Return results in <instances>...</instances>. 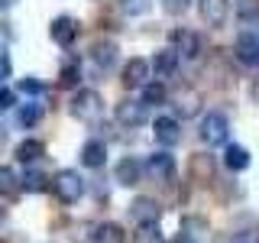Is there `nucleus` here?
Segmentation results:
<instances>
[{
	"label": "nucleus",
	"instance_id": "f257e3e1",
	"mask_svg": "<svg viewBox=\"0 0 259 243\" xmlns=\"http://www.w3.org/2000/svg\"><path fill=\"white\" fill-rule=\"evenodd\" d=\"M52 191L62 205H75L81 194H84V178H81L75 169H62V172H55V178H52Z\"/></svg>",
	"mask_w": 259,
	"mask_h": 243
},
{
	"label": "nucleus",
	"instance_id": "f03ea898",
	"mask_svg": "<svg viewBox=\"0 0 259 243\" xmlns=\"http://www.w3.org/2000/svg\"><path fill=\"white\" fill-rule=\"evenodd\" d=\"M68 110H71L75 120H94V117H101V110H104V97L97 94L94 88H84V91H78L71 97Z\"/></svg>",
	"mask_w": 259,
	"mask_h": 243
},
{
	"label": "nucleus",
	"instance_id": "7ed1b4c3",
	"mask_svg": "<svg viewBox=\"0 0 259 243\" xmlns=\"http://www.w3.org/2000/svg\"><path fill=\"white\" fill-rule=\"evenodd\" d=\"M227 133H230V124H227L224 113H204V120H201V127H198V136L207 146H224Z\"/></svg>",
	"mask_w": 259,
	"mask_h": 243
},
{
	"label": "nucleus",
	"instance_id": "20e7f679",
	"mask_svg": "<svg viewBox=\"0 0 259 243\" xmlns=\"http://www.w3.org/2000/svg\"><path fill=\"white\" fill-rule=\"evenodd\" d=\"M143 169H146V175H152L156 182H172L175 178V156L172 152H152Z\"/></svg>",
	"mask_w": 259,
	"mask_h": 243
},
{
	"label": "nucleus",
	"instance_id": "39448f33",
	"mask_svg": "<svg viewBox=\"0 0 259 243\" xmlns=\"http://www.w3.org/2000/svg\"><path fill=\"white\" fill-rule=\"evenodd\" d=\"M149 68L152 65L146 62V59H130L126 65H123V71H120V81H123V88L126 91H136V88H143L146 85V78H149Z\"/></svg>",
	"mask_w": 259,
	"mask_h": 243
},
{
	"label": "nucleus",
	"instance_id": "423d86ee",
	"mask_svg": "<svg viewBox=\"0 0 259 243\" xmlns=\"http://www.w3.org/2000/svg\"><path fill=\"white\" fill-rule=\"evenodd\" d=\"M143 178V162L133 159V156H123L117 162V169H113V182L123 185V188H133V185H140Z\"/></svg>",
	"mask_w": 259,
	"mask_h": 243
},
{
	"label": "nucleus",
	"instance_id": "0eeeda50",
	"mask_svg": "<svg viewBox=\"0 0 259 243\" xmlns=\"http://www.w3.org/2000/svg\"><path fill=\"white\" fill-rule=\"evenodd\" d=\"M146 104L143 101H133V97H123V101L117 104V120L123 127H143L146 124Z\"/></svg>",
	"mask_w": 259,
	"mask_h": 243
},
{
	"label": "nucleus",
	"instance_id": "6e6552de",
	"mask_svg": "<svg viewBox=\"0 0 259 243\" xmlns=\"http://www.w3.org/2000/svg\"><path fill=\"white\" fill-rule=\"evenodd\" d=\"M49 36H52V43H59V46L68 49L78 39V20H75V16H55L52 26H49Z\"/></svg>",
	"mask_w": 259,
	"mask_h": 243
},
{
	"label": "nucleus",
	"instance_id": "1a4fd4ad",
	"mask_svg": "<svg viewBox=\"0 0 259 243\" xmlns=\"http://www.w3.org/2000/svg\"><path fill=\"white\" fill-rule=\"evenodd\" d=\"M152 136H156V143L162 146H175L182 140V127H178V117H156L152 120Z\"/></svg>",
	"mask_w": 259,
	"mask_h": 243
},
{
	"label": "nucleus",
	"instance_id": "9d476101",
	"mask_svg": "<svg viewBox=\"0 0 259 243\" xmlns=\"http://www.w3.org/2000/svg\"><path fill=\"white\" fill-rule=\"evenodd\" d=\"M233 52H237V59L246 65V68H256L259 65V36L256 32H240Z\"/></svg>",
	"mask_w": 259,
	"mask_h": 243
},
{
	"label": "nucleus",
	"instance_id": "9b49d317",
	"mask_svg": "<svg viewBox=\"0 0 259 243\" xmlns=\"http://www.w3.org/2000/svg\"><path fill=\"white\" fill-rule=\"evenodd\" d=\"M198 13L210 29H221L230 10H227V0H198Z\"/></svg>",
	"mask_w": 259,
	"mask_h": 243
},
{
	"label": "nucleus",
	"instance_id": "f8f14e48",
	"mask_svg": "<svg viewBox=\"0 0 259 243\" xmlns=\"http://www.w3.org/2000/svg\"><path fill=\"white\" fill-rule=\"evenodd\" d=\"M172 49L178 55H185V59H198L201 55V39L194 29H175L172 36Z\"/></svg>",
	"mask_w": 259,
	"mask_h": 243
},
{
	"label": "nucleus",
	"instance_id": "ddd939ff",
	"mask_svg": "<svg viewBox=\"0 0 259 243\" xmlns=\"http://www.w3.org/2000/svg\"><path fill=\"white\" fill-rule=\"evenodd\" d=\"M162 214L159 201L156 198H136L133 205H130V217H133L136 224H156Z\"/></svg>",
	"mask_w": 259,
	"mask_h": 243
},
{
	"label": "nucleus",
	"instance_id": "4468645a",
	"mask_svg": "<svg viewBox=\"0 0 259 243\" xmlns=\"http://www.w3.org/2000/svg\"><path fill=\"white\" fill-rule=\"evenodd\" d=\"M191 178L201 182V185L214 182V156H207V152H194V156H191Z\"/></svg>",
	"mask_w": 259,
	"mask_h": 243
},
{
	"label": "nucleus",
	"instance_id": "2eb2a0df",
	"mask_svg": "<svg viewBox=\"0 0 259 243\" xmlns=\"http://www.w3.org/2000/svg\"><path fill=\"white\" fill-rule=\"evenodd\" d=\"M81 162L88 169H104V162H107V146H104V140H88L81 146Z\"/></svg>",
	"mask_w": 259,
	"mask_h": 243
},
{
	"label": "nucleus",
	"instance_id": "dca6fc26",
	"mask_svg": "<svg viewBox=\"0 0 259 243\" xmlns=\"http://www.w3.org/2000/svg\"><path fill=\"white\" fill-rule=\"evenodd\" d=\"M91 62L97 68H110L113 62H117V43H110V39H101V43L91 46Z\"/></svg>",
	"mask_w": 259,
	"mask_h": 243
},
{
	"label": "nucleus",
	"instance_id": "f3484780",
	"mask_svg": "<svg viewBox=\"0 0 259 243\" xmlns=\"http://www.w3.org/2000/svg\"><path fill=\"white\" fill-rule=\"evenodd\" d=\"M42 156H46L42 140H23L20 146H16V159H20L23 166H32V162H39Z\"/></svg>",
	"mask_w": 259,
	"mask_h": 243
},
{
	"label": "nucleus",
	"instance_id": "a211bd4d",
	"mask_svg": "<svg viewBox=\"0 0 259 243\" xmlns=\"http://www.w3.org/2000/svg\"><path fill=\"white\" fill-rule=\"evenodd\" d=\"M224 166L230 169V172H243V169L249 166V152L243 149V146H237V143H230L224 149Z\"/></svg>",
	"mask_w": 259,
	"mask_h": 243
},
{
	"label": "nucleus",
	"instance_id": "6ab92c4d",
	"mask_svg": "<svg viewBox=\"0 0 259 243\" xmlns=\"http://www.w3.org/2000/svg\"><path fill=\"white\" fill-rule=\"evenodd\" d=\"M94 243H126V233H123V227H120V224L104 221L94 230Z\"/></svg>",
	"mask_w": 259,
	"mask_h": 243
},
{
	"label": "nucleus",
	"instance_id": "aec40b11",
	"mask_svg": "<svg viewBox=\"0 0 259 243\" xmlns=\"http://www.w3.org/2000/svg\"><path fill=\"white\" fill-rule=\"evenodd\" d=\"M152 68H156L162 78L175 75V68H178V52H175V49H162V52H156V59H152Z\"/></svg>",
	"mask_w": 259,
	"mask_h": 243
},
{
	"label": "nucleus",
	"instance_id": "412c9836",
	"mask_svg": "<svg viewBox=\"0 0 259 243\" xmlns=\"http://www.w3.org/2000/svg\"><path fill=\"white\" fill-rule=\"evenodd\" d=\"M20 188L23 191H32V194H39V191H46L49 188V178H46V172H39V169H26L23 172V178H20Z\"/></svg>",
	"mask_w": 259,
	"mask_h": 243
},
{
	"label": "nucleus",
	"instance_id": "4be33fe9",
	"mask_svg": "<svg viewBox=\"0 0 259 243\" xmlns=\"http://www.w3.org/2000/svg\"><path fill=\"white\" fill-rule=\"evenodd\" d=\"M175 107H178V117H191V113H198V107H201V97L185 88V91L175 94Z\"/></svg>",
	"mask_w": 259,
	"mask_h": 243
},
{
	"label": "nucleus",
	"instance_id": "5701e85b",
	"mask_svg": "<svg viewBox=\"0 0 259 243\" xmlns=\"http://www.w3.org/2000/svg\"><path fill=\"white\" fill-rule=\"evenodd\" d=\"M16 120H20V127L23 130H32L42 120V104H36V101H29V104H20V113H16Z\"/></svg>",
	"mask_w": 259,
	"mask_h": 243
},
{
	"label": "nucleus",
	"instance_id": "b1692460",
	"mask_svg": "<svg viewBox=\"0 0 259 243\" xmlns=\"http://www.w3.org/2000/svg\"><path fill=\"white\" fill-rule=\"evenodd\" d=\"M165 85L162 81H146L143 85V104L146 107H156V104H165Z\"/></svg>",
	"mask_w": 259,
	"mask_h": 243
},
{
	"label": "nucleus",
	"instance_id": "393cba45",
	"mask_svg": "<svg viewBox=\"0 0 259 243\" xmlns=\"http://www.w3.org/2000/svg\"><path fill=\"white\" fill-rule=\"evenodd\" d=\"M16 191H20V175H16L10 166H0V194H4V198H13Z\"/></svg>",
	"mask_w": 259,
	"mask_h": 243
},
{
	"label": "nucleus",
	"instance_id": "a878e982",
	"mask_svg": "<svg viewBox=\"0 0 259 243\" xmlns=\"http://www.w3.org/2000/svg\"><path fill=\"white\" fill-rule=\"evenodd\" d=\"M237 16H240L243 26H256V23H259V0H240Z\"/></svg>",
	"mask_w": 259,
	"mask_h": 243
},
{
	"label": "nucleus",
	"instance_id": "bb28decb",
	"mask_svg": "<svg viewBox=\"0 0 259 243\" xmlns=\"http://www.w3.org/2000/svg\"><path fill=\"white\" fill-rule=\"evenodd\" d=\"M78 81H81V71H78V62L71 59V62L62 68V75H59V85H62V88H75Z\"/></svg>",
	"mask_w": 259,
	"mask_h": 243
},
{
	"label": "nucleus",
	"instance_id": "cd10ccee",
	"mask_svg": "<svg viewBox=\"0 0 259 243\" xmlns=\"http://www.w3.org/2000/svg\"><path fill=\"white\" fill-rule=\"evenodd\" d=\"M136 243H165L159 233L156 224H140V233H136Z\"/></svg>",
	"mask_w": 259,
	"mask_h": 243
},
{
	"label": "nucleus",
	"instance_id": "c85d7f7f",
	"mask_svg": "<svg viewBox=\"0 0 259 243\" xmlns=\"http://www.w3.org/2000/svg\"><path fill=\"white\" fill-rule=\"evenodd\" d=\"M152 0H120V10H123L126 16H143L146 10H149Z\"/></svg>",
	"mask_w": 259,
	"mask_h": 243
},
{
	"label": "nucleus",
	"instance_id": "c756f323",
	"mask_svg": "<svg viewBox=\"0 0 259 243\" xmlns=\"http://www.w3.org/2000/svg\"><path fill=\"white\" fill-rule=\"evenodd\" d=\"M16 91H23V94H29V97H39V94H42L46 91V85H42V81H39V78H23L20 81V85H16Z\"/></svg>",
	"mask_w": 259,
	"mask_h": 243
},
{
	"label": "nucleus",
	"instance_id": "7c9ffc66",
	"mask_svg": "<svg viewBox=\"0 0 259 243\" xmlns=\"http://www.w3.org/2000/svg\"><path fill=\"white\" fill-rule=\"evenodd\" d=\"M217 243H259V230H240V233H230L227 240H217Z\"/></svg>",
	"mask_w": 259,
	"mask_h": 243
},
{
	"label": "nucleus",
	"instance_id": "2f4dec72",
	"mask_svg": "<svg viewBox=\"0 0 259 243\" xmlns=\"http://www.w3.org/2000/svg\"><path fill=\"white\" fill-rule=\"evenodd\" d=\"M162 7H165V13L178 16V13H185L191 7V0H162Z\"/></svg>",
	"mask_w": 259,
	"mask_h": 243
},
{
	"label": "nucleus",
	"instance_id": "473e14b6",
	"mask_svg": "<svg viewBox=\"0 0 259 243\" xmlns=\"http://www.w3.org/2000/svg\"><path fill=\"white\" fill-rule=\"evenodd\" d=\"M13 104H16V91H13V88H0V113L10 110Z\"/></svg>",
	"mask_w": 259,
	"mask_h": 243
},
{
	"label": "nucleus",
	"instance_id": "72a5a7b5",
	"mask_svg": "<svg viewBox=\"0 0 259 243\" xmlns=\"http://www.w3.org/2000/svg\"><path fill=\"white\" fill-rule=\"evenodd\" d=\"M10 71H13V65H10V55H7V49L0 46V81H7V78H10Z\"/></svg>",
	"mask_w": 259,
	"mask_h": 243
},
{
	"label": "nucleus",
	"instance_id": "f704fd0d",
	"mask_svg": "<svg viewBox=\"0 0 259 243\" xmlns=\"http://www.w3.org/2000/svg\"><path fill=\"white\" fill-rule=\"evenodd\" d=\"M204 227H207L204 217H185V233H191V230H204ZM191 237H194V233H191Z\"/></svg>",
	"mask_w": 259,
	"mask_h": 243
},
{
	"label": "nucleus",
	"instance_id": "c9c22d12",
	"mask_svg": "<svg viewBox=\"0 0 259 243\" xmlns=\"http://www.w3.org/2000/svg\"><path fill=\"white\" fill-rule=\"evenodd\" d=\"M249 97H253V104H259V75L253 78V85H249Z\"/></svg>",
	"mask_w": 259,
	"mask_h": 243
},
{
	"label": "nucleus",
	"instance_id": "e433bc0d",
	"mask_svg": "<svg viewBox=\"0 0 259 243\" xmlns=\"http://www.w3.org/2000/svg\"><path fill=\"white\" fill-rule=\"evenodd\" d=\"M172 243H198V240H194V237H191V233H185V230H182V233H178V237H175Z\"/></svg>",
	"mask_w": 259,
	"mask_h": 243
},
{
	"label": "nucleus",
	"instance_id": "4c0bfd02",
	"mask_svg": "<svg viewBox=\"0 0 259 243\" xmlns=\"http://www.w3.org/2000/svg\"><path fill=\"white\" fill-rule=\"evenodd\" d=\"M4 140H7V127L0 124V146H4Z\"/></svg>",
	"mask_w": 259,
	"mask_h": 243
},
{
	"label": "nucleus",
	"instance_id": "58836bf2",
	"mask_svg": "<svg viewBox=\"0 0 259 243\" xmlns=\"http://www.w3.org/2000/svg\"><path fill=\"white\" fill-rule=\"evenodd\" d=\"M4 221H7V211H4V208H0V227H4Z\"/></svg>",
	"mask_w": 259,
	"mask_h": 243
},
{
	"label": "nucleus",
	"instance_id": "ea45409f",
	"mask_svg": "<svg viewBox=\"0 0 259 243\" xmlns=\"http://www.w3.org/2000/svg\"><path fill=\"white\" fill-rule=\"evenodd\" d=\"M16 4V0H0V7H13Z\"/></svg>",
	"mask_w": 259,
	"mask_h": 243
}]
</instances>
